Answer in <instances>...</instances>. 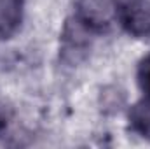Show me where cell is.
<instances>
[{
	"instance_id": "5b68a950",
	"label": "cell",
	"mask_w": 150,
	"mask_h": 149,
	"mask_svg": "<svg viewBox=\"0 0 150 149\" xmlns=\"http://www.w3.org/2000/svg\"><path fill=\"white\" fill-rule=\"evenodd\" d=\"M136 79H138V86L145 93V97H150V54H147L138 63Z\"/></svg>"
},
{
	"instance_id": "3957f363",
	"label": "cell",
	"mask_w": 150,
	"mask_h": 149,
	"mask_svg": "<svg viewBox=\"0 0 150 149\" xmlns=\"http://www.w3.org/2000/svg\"><path fill=\"white\" fill-rule=\"evenodd\" d=\"M25 0H0V37H12L23 21Z\"/></svg>"
},
{
	"instance_id": "7a4b0ae2",
	"label": "cell",
	"mask_w": 150,
	"mask_h": 149,
	"mask_svg": "<svg viewBox=\"0 0 150 149\" xmlns=\"http://www.w3.org/2000/svg\"><path fill=\"white\" fill-rule=\"evenodd\" d=\"M117 21L133 37H150V0H119Z\"/></svg>"
},
{
	"instance_id": "277c9868",
	"label": "cell",
	"mask_w": 150,
	"mask_h": 149,
	"mask_svg": "<svg viewBox=\"0 0 150 149\" xmlns=\"http://www.w3.org/2000/svg\"><path fill=\"white\" fill-rule=\"evenodd\" d=\"M129 126L134 133L150 139V97L136 102L129 111Z\"/></svg>"
},
{
	"instance_id": "6da1fadb",
	"label": "cell",
	"mask_w": 150,
	"mask_h": 149,
	"mask_svg": "<svg viewBox=\"0 0 150 149\" xmlns=\"http://www.w3.org/2000/svg\"><path fill=\"white\" fill-rule=\"evenodd\" d=\"M75 18L91 32H107L117 23L119 0H77Z\"/></svg>"
},
{
	"instance_id": "8992f818",
	"label": "cell",
	"mask_w": 150,
	"mask_h": 149,
	"mask_svg": "<svg viewBox=\"0 0 150 149\" xmlns=\"http://www.w3.org/2000/svg\"><path fill=\"white\" fill-rule=\"evenodd\" d=\"M5 123H7V117H5V112H4V109L0 107V130L5 126Z\"/></svg>"
}]
</instances>
